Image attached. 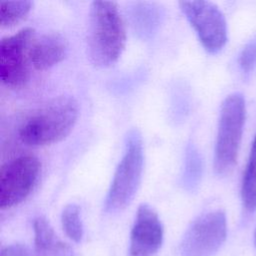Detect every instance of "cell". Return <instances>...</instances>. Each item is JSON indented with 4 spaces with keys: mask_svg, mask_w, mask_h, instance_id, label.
<instances>
[{
    "mask_svg": "<svg viewBox=\"0 0 256 256\" xmlns=\"http://www.w3.org/2000/svg\"><path fill=\"white\" fill-rule=\"evenodd\" d=\"M126 44V29L114 1H93L90 6L88 50L91 61L110 66L121 56Z\"/></svg>",
    "mask_w": 256,
    "mask_h": 256,
    "instance_id": "1",
    "label": "cell"
},
{
    "mask_svg": "<svg viewBox=\"0 0 256 256\" xmlns=\"http://www.w3.org/2000/svg\"><path fill=\"white\" fill-rule=\"evenodd\" d=\"M79 115L77 100L62 95L31 114L19 128L20 140L29 146H45L64 139Z\"/></svg>",
    "mask_w": 256,
    "mask_h": 256,
    "instance_id": "2",
    "label": "cell"
},
{
    "mask_svg": "<svg viewBox=\"0 0 256 256\" xmlns=\"http://www.w3.org/2000/svg\"><path fill=\"white\" fill-rule=\"evenodd\" d=\"M143 164L141 133L137 129H131L126 136L124 154L115 170L105 199L106 212L117 213L130 204L141 181Z\"/></svg>",
    "mask_w": 256,
    "mask_h": 256,
    "instance_id": "3",
    "label": "cell"
},
{
    "mask_svg": "<svg viewBox=\"0 0 256 256\" xmlns=\"http://www.w3.org/2000/svg\"><path fill=\"white\" fill-rule=\"evenodd\" d=\"M245 101L240 93L230 94L221 105L214 150V169L228 174L237 161L245 122Z\"/></svg>",
    "mask_w": 256,
    "mask_h": 256,
    "instance_id": "4",
    "label": "cell"
},
{
    "mask_svg": "<svg viewBox=\"0 0 256 256\" xmlns=\"http://www.w3.org/2000/svg\"><path fill=\"white\" fill-rule=\"evenodd\" d=\"M227 237V219L222 210L207 212L193 221L186 230L180 256H213Z\"/></svg>",
    "mask_w": 256,
    "mask_h": 256,
    "instance_id": "5",
    "label": "cell"
},
{
    "mask_svg": "<svg viewBox=\"0 0 256 256\" xmlns=\"http://www.w3.org/2000/svg\"><path fill=\"white\" fill-rule=\"evenodd\" d=\"M40 170L41 163L33 155H21L3 164L0 170L1 209L22 202L33 190Z\"/></svg>",
    "mask_w": 256,
    "mask_h": 256,
    "instance_id": "6",
    "label": "cell"
},
{
    "mask_svg": "<svg viewBox=\"0 0 256 256\" xmlns=\"http://www.w3.org/2000/svg\"><path fill=\"white\" fill-rule=\"evenodd\" d=\"M34 29L25 27L0 41V79L10 88H21L29 80L30 48Z\"/></svg>",
    "mask_w": 256,
    "mask_h": 256,
    "instance_id": "7",
    "label": "cell"
},
{
    "mask_svg": "<svg viewBox=\"0 0 256 256\" xmlns=\"http://www.w3.org/2000/svg\"><path fill=\"white\" fill-rule=\"evenodd\" d=\"M179 6L209 53L219 52L227 41V25L221 10L212 2L179 1Z\"/></svg>",
    "mask_w": 256,
    "mask_h": 256,
    "instance_id": "8",
    "label": "cell"
},
{
    "mask_svg": "<svg viewBox=\"0 0 256 256\" xmlns=\"http://www.w3.org/2000/svg\"><path fill=\"white\" fill-rule=\"evenodd\" d=\"M163 237L164 229L158 214L148 204H141L130 234V255H154L160 249Z\"/></svg>",
    "mask_w": 256,
    "mask_h": 256,
    "instance_id": "9",
    "label": "cell"
},
{
    "mask_svg": "<svg viewBox=\"0 0 256 256\" xmlns=\"http://www.w3.org/2000/svg\"><path fill=\"white\" fill-rule=\"evenodd\" d=\"M67 52V40L58 32L35 39L30 48V63L37 70L48 69L60 62Z\"/></svg>",
    "mask_w": 256,
    "mask_h": 256,
    "instance_id": "10",
    "label": "cell"
},
{
    "mask_svg": "<svg viewBox=\"0 0 256 256\" xmlns=\"http://www.w3.org/2000/svg\"><path fill=\"white\" fill-rule=\"evenodd\" d=\"M34 251L37 256H74L73 249L58 238L49 221L39 216L34 220Z\"/></svg>",
    "mask_w": 256,
    "mask_h": 256,
    "instance_id": "11",
    "label": "cell"
},
{
    "mask_svg": "<svg viewBox=\"0 0 256 256\" xmlns=\"http://www.w3.org/2000/svg\"><path fill=\"white\" fill-rule=\"evenodd\" d=\"M161 13L153 3L137 2L132 7L131 19L134 29L143 37L150 36L158 27Z\"/></svg>",
    "mask_w": 256,
    "mask_h": 256,
    "instance_id": "12",
    "label": "cell"
},
{
    "mask_svg": "<svg viewBox=\"0 0 256 256\" xmlns=\"http://www.w3.org/2000/svg\"><path fill=\"white\" fill-rule=\"evenodd\" d=\"M243 206L249 212L256 210V135L254 137L241 186Z\"/></svg>",
    "mask_w": 256,
    "mask_h": 256,
    "instance_id": "13",
    "label": "cell"
},
{
    "mask_svg": "<svg viewBox=\"0 0 256 256\" xmlns=\"http://www.w3.org/2000/svg\"><path fill=\"white\" fill-rule=\"evenodd\" d=\"M202 173V161L194 145H189L185 153V163L182 174V185L187 190L197 188Z\"/></svg>",
    "mask_w": 256,
    "mask_h": 256,
    "instance_id": "14",
    "label": "cell"
},
{
    "mask_svg": "<svg viewBox=\"0 0 256 256\" xmlns=\"http://www.w3.org/2000/svg\"><path fill=\"white\" fill-rule=\"evenodd\" d=\"M33 2L29 0L18 1H0V25L1 27H10L22 19L30 12Z\"/></svg>",
    "mask_w": 256,
    "mask_h": 256,
    "instance_id": "15",
    "label": "cell"
},
{
    "mask_svg": "<svg viewBox=\"0 0 256 256\" xmlns=\"http://www.w3.org/2000/svg\"><path fill=\"white\" fill-rule=\"evenodd\" d=\"M61 223L64 232L72 241L78 243L82 240L84 229L78 205L70 203L64 207L61 213Z\"/></svg>",
    "mask_w": 256,
    "mask_h": 256,
    "instance_id": "16",
    "label": "cell"
},
{
    "mask_svg": "<svg viewBox=\"0 0 256 256\" xmlns=\"http://www.w3.org/2000/svg\"><path fill=\"white\" fill-rule=\"evenodd\" d=\"M239 65L243 72H250L256 65V39L248 42L239 56Z\"/></svg>",
    "mask_w": 256,
    "mask_h": 256,
    "instance_id": "17",
    "label": "cell"
},
{
    "mask_svg": "<svg viewBox=\"0 0 256 256\" xmlns=\"http://www.w3.org/2000/svg\"><path fill=\"white\" fill-rule=\"evenodd\" d=\"M0 256H37L34 249L22 244H13L4 247L1 250Z\"/></svg>",
    "mask_w": 256,
    "mask_h": 256,
    "instance_id": "18",
    "label": "cell"
},
{
    "mask_svg": "<svg viewBox=\"0 0 256 256\" xmlns=\"http://www.w3.org/2000/svg\"><path fill=\"white\" fill-rule=\"evenodd\" d=\"M255 242H256V233H255Z\"/></svg>",
    "mask_w": 256,
    "mask_h": 256,
    "instance_id": "19",
    "label": "cell"
}]
</instances>
